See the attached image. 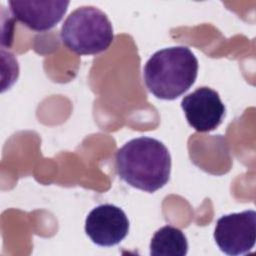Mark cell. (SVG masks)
I'll return each mask as SVG.
<instances>
[{
    "mask_svg": "<svg viewBox=\"0 0 256 256\" xmlns=\"http://www.w3.org/2000/svg\"><path fill=\"white\" fill-rule=\"evenodd\" d=\"M214 239L220 250L227 255L248 253L256 240V212L246 210L222 216L217 220Z\"/></svg>",
    "mask_w": 256,
    "mask_h": 256,
    "instance_id": "obj_4",
    "label": "cell"
},
{
    "mask_svg": "<svg viewBox=\"0 0 256 256\" xmlns=\"http://www.w3.org/2000/svg\"><path fill=\"white\" fill-rule=\"evenodd\" d=\"M187 251L186 236L180 229L170 225L158 229L150 242V254L153 256H184Z\"/></svg>",
    "mask_w": 256,
    "mask_h": 256,
    "instance_id": "obj_8",
    "label": "cell"
},
{
    "mask_svg": "<svg viewBox=\"0 0 256 256\" xmlns=\"http://www.w3.org/2000/svg\"><path fill=\"white\" fill-rule=\"evenodd\" d=\"M115 167L127 184L152 193L169 181L171 157L162 142L142 136L128 141L117 151Z\"/></svg>",
    "mask_w": 256,
    "mask_h": 256,
    "instance_id": "obj_1",
    "label": "cell"
},
{
    "mask_svg": "<svg viewBox=\"0 0 256 256\" xmlns=\"http://www.w3.org/2000/svg\"><path fill=\"white\" fill-rule=\"evenodd\" d=\"M198 60L185 46L164 48L155 52L143 69L144 82L157 98L174 100L195 82Z\"/></svg>",
    "mask_w": 256,
    "mask_h": 256,
    "instance_id": "obj_2",
    "label": "cell"
},
{
    "mask_svg": "<svg viewBox=\"0 0 256 256\" xmlns=\"http://www.w3.org/2000/svg\"><path fill=\"white\" fill-rule=\"evenodd\" d=\"M14 18L31 30L43 32L59 23L67 11L64 0H12L8 2Z\"/></svg>",
    "mask_w": 256,
    "mask_h": 256,
    "instance_id": "obj_7",
    "label": "cell"
},
{
    "mask_svg": "<svg viewBox=\"0 0 256 256\" xmlns=\"http://www.w3.org/2000/svg\"><path fill=\"white\" fill-rule=\"evenodd\" d=\"M129 221L124 211L112 204H102L90 211L85 220V232L93 243L110 247L128 234Z\"/></svg>",
    "mask_w": 256,
    "mask_h": 256,
    "instance_id": "obj_5",
    "label": "cell"
},
{
    "mask_svg": "<svg viewBox=\"0 0 256 256\" xmlns=\"http://www.w3.org/2000/svg\"><path fill=\"white\" fill-rule=\"evenodd\" d=\"M181 107L190 126L198 132L216 129L225 116V106L219 94L209 87H200L185 96Z\"/></svg>",
    "mask_w": 256,
    "mask_h": 256,
    "instance_id": "obj_6",
    "label": "cell"
},
{
    "mask_svg": "<svg viewBox=\"0 0 256 256\" xmlns=\"http://www.w3.org/2000/svg\"><path fill=\"white\" fill-rule=\"evenodd\" d=\"M62 43L78 55H95L106 51L113 42V27L100 9L79 7L67 16L61 31Z\"/></svg>",
    "mask_w": 256,
    "mask_h": 256,
    "instance_id": "obj_3",
    "label": "cell"
}]
</instances>
